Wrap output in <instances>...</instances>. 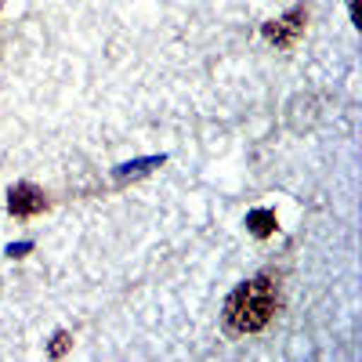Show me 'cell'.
<instances>
[{
  "mask_svg": "<svg viewBox=\"0 0 362 362\" xmlns=\"http://www.w3.org/2000/svg\"><path fill=\"white\" fill-rule=\"evenodd\" d=\"M69 344H73V337L66 334V329H62V334H54V341H51V355H66Z\"/></svg>",
  "mask_w": 362,
  "mask_h": 362,
  "instance_id": "cell-5",
  "label": "cell"
},
{
  "mask_svg": "<svg viewBox=\"0 0 362 362\" xmlns=\"http://www.w3.org/2000/svg\"><path fill=\"white\" fill-rule=\"evenodd\" d=\"M305 22H308V11L293 8L283 18H276V22H264V40H272L276 47H293L297 37H300V29H305Z\"/></svg>",
  "mask_w": 362,
  "mask_h": 362,
  "instance_id": "cell-2",
  "label": "cell"
},
{
  "mask_svg": "<svg viewBox=\"0 0 362 362\" xmlns=\"http://www.w3.org/2000/svg\"><path fill=\"white\" fill-rule=\"evenodd\" d=\"M283 305L279 297V279L272 276V272H261V276L239 283L228 300H225V326L232 334H257L264 329L272 319H276Z\"/></svg>",
  "mask_w": 362,
  "mask_h": 362,
  "instance_id": "cell-1",
  "label": "cell"
},
{
  "mask_svg": "<svg viewBox=\"0 0 362 362\" xmlns=\"http://www.w3.org/2000/svg\"><path fill=\"white\" fill-rule=\"evenodd\" d=\"M247 225L257 239H268L272 232H276V210H250L247 214Z\"/></svg>",
  "mask_w": 362,
  "mask_h": 362,
  "instance_id": "cell-4",
  "label": "cell"
},
{
  "mask_svg": "<svg viewBox=\"0 0 362 362\" xmlns=\"http://www.w3.org/2000/svg\"><path fill=\"white\" fill-rule=\"evenodd\" d=\"M8 210L15 218H33V214H40V210H47V196H44V189L29 185V181H18V185H11V192H8Z\"/></svg>",
  "mask_w": 362,
  "mask_h": 362,
  "instance_id": "cell-3",
  "label": "cell"
}]
</instances>
